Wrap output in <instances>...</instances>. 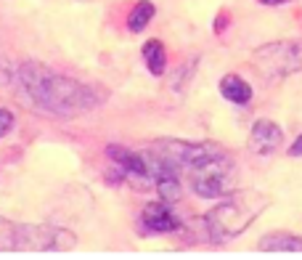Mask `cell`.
Here are the masks:
<instances>
[{
  "label": "cell",
  "instance_id": "cell-1",
  "mask_svg": "<svg viewBox=\"0 0 302 260\" xmlns=\"http://www.w3.org/2000/svg\"><path fill=\"white\" fill-rule=\"evenodd\" d=\"M19 88L37 112L53 117L85 114L104 101V93L93 85L64 77V74H56L40 64H24L19 69Z\"/></svg>",
  "mask_w": 302,
  "mask_h": 260
},
{
  "label": "cell",
  "instance_id": "cell-2",
  "mask_svg": "<svg viewBox=\"0 0 302 260\" xmlns=\"http://www.w3.org/2000/svg\"><path fill=\"white\" fill-rule=\"evenodd\" d=\"M270 205V199L260 191H233L207 212L202 218V231L204 239L212 244H226L231 239H236L238 234H244L247 228L257 221L265 207Z\"/></svg>",
  "mask_w": 302,
  "mask_h": 260
},
{
  "label": "cell",
  "instance_id": "cell-3",
  "mask_svg": "<svg viewBox=\"0 0 302 260\" xmlns=\"http://www.w3.org/2000/svg\"><path fill=\"white\" fill-rule=\"evenodd\" d=\"M254 72L265 80H284L302 72V40L265 43L252 53Z\"/></svg>",
  "mask_w": 302,
  "mask_h": 260
},
{
  "label": "cell",
  "instance_id": "cell-4",
  "mask_svg": "<svg viewBox=\"0 0 302 260\" xmlns=\"http://www.w3.org/2000/svg\"><path fill=\"white\" fill-rule=\"evenodd\" d=\"M188 183L191 191L202 199H223L236 191V167L228 154H223L202 167L188 170Z\"/></svg>",
  "mask_w": 302,
  "mask_h": 260
},
{
  "label": "cell",
  "instance_id": "cell-5",
  "mask_svg": "<svg viewBox=\"0 0 302 260\" xmlns=\"http://www.w3.org/2000/svg\"><path fill=\"white\" fill-rule=\"evenodd\" d=\"M151 151L156 157H162L165 162H170L178 170H194L202 167L210 159L223 157L226 151L215 144H196V141H183V138H159Z\"/></svg>",
  "mask_w": 302,
  "mask_h": 260
},
{
  "label": "cell",
  "instance_id": "cell-6",
  "mask_svg": "<svg viewBox=\"0 0 302 260\" xmlns=\"http://www.w3.org/2000/svg\"><path fill=\"white\" fill-rule=\"evenodd\" d=\"M77 236L67 228L48 226H22L13 231V250L22 252H72Z\"/></svg>",
  "mask_w": 302,
  "mask_h": 260
},
{
  "label": "cell",
  "instance_id": "cell-7",
  "mask_svg": "<svg viewBox=\"0 0 302 260\" xmlns=\"http://www.w3.org/2000/svg\"><path fill=\"white\" fill-rule=\"evenodd\" d=\"M106 154H109L111 162L117 165V170L122 173L125 181L135 183L140 191L154 189V186H151V173H149V159H146V154H143V151H133V149H125V146L111 144V146L106 149Z\"/></svg>",
  "mask_w": 302,
  "mask_h": 260
},
{
  "label": "cell",
  "instance_id": "cell-8",
  "mask_svg": "<svg viewBox=\"0 0 302 260\" xmlns=\"http://www.w3.org/2000/svg\"><path fill=\"white\" fill-rule=\"evenodd\" d=\"M249 151L257 157H270L284 146V130L276 125L273 119H257L249 130Z\"/></svg>",
  "mask_w": 302,
  "mask_h": 260
},
{
  "label": "cell",
  "instance_id": "cell-9",
  "mask_svg": "<svg viewBox=\"0 0 302 260\" xmlns=\"http://www.w3.org/2000/svg\"><path fill=\"white\" fill-rule=\"evenodd\" d=\"M140 226L146 228L149 234H172L180 228V218L175 215V210L170 207V202L159 199L143 207L140 212Z\"/></svg>",
  "mask_w": 302,
  "mask_h": 260
},
{
  "label": "cell",
  "instance_id": "cell-10",
  "mask_svg": "<svg viewBox=\"0 0 302 260\" xmlns=\"http://www.w3.org/2000/svg\"><path fill=\"white\" fill-rule=\"evenodd\" d=\"M257 250L265 255H302V236L289 231H273L257 242Z\"/></svg>",
  "mask_w": 302,
  "mask_h": 260
},
{
  "label": "cell",
  "instance_id": "cell-11",
  "mask_svg": "<svg viewBox=\"0 0 302 260\" xmlns=\"http://www.w3.org/2000/svg\"><path fill=\"white\" fill-rule=\"evenodd\" d=\"M217 88H220V96L226 98L228 104H236V106H247L249 101H252V85L241 77V74H223L220 77V83H217Z\"/></svg>",
  "mask_w": 302,
  "mask_h": 260
},
{
  "label": "cell",
  "instance_id": "cell-12",
  "mask_svg": "<svg viewBox=\"0 0 302 260\" xmlns=\"http://www.w3.org/2000/svg\"><path fill=\"white\" fill-rule=\"evenodd\" d=\"M143 61H146L149 72L154 74V77H159V74H165L167 69V48L162 40H146L143 43Z\"/></svg>",
  "mask_w": 302,
  "mask_h": 260
},
{
  "label": "cell",
  "instance_id": "cell-13",
  "mask_svg": "<svg viewBox=\"0 0 302 260\" xmlns=\"http://www.w3.org/2000/svg\"><path fill=\"white\" fill-rule=\"evenodd\" d=\"M154 13H156V8H154L151 0H138L133 6V11L127 13V29H130V32H143V29L151 24Z\"/></svg>",
  "mask_w": 302,
  "mask_h": 260
},
{
  "label": "cell",
  "instance_id": "cell-14",
  "mask_svg": "<svg viewBox=\"0 0 302 260\" xmlns=\"http://www.w3.org/2000/svg\"><path fill=\"white\" fill-rule=\"evenodd\" d=\"M196 61H199V58H188V64H186V67H183L180 72H175V77H172V88H175V90H178V88H183V85H186L183 80H188V77H191V72H194V67H196Z\"/></svg>",
  "mask_w": 302,
  "mask_h": 260
},
{
  "label": "cell",
  "instance_id": "cell-15",
  "mask_svg": "<svg viewBox=\"0 0 302 260\" xmlns=\"http://www.w3.org/2000/svg\"><path fill=\"white\" fill-rule=\"evenodd\" d=\"M11 128H13V114L8 109H0V138H3Z\"/></svg>",
  "mask_w": 302,
  "mask_h": 260
},
{
  "label": "cell",
  "instance_id": "cell-16",
  "mask_svg": "<svg viewBox=\"0 0 302 260\" xmlns=\"http://www.w3.org/2000/svg\"><path fill=\"white\" fill-rule=\"evenodd\" d=\"M286 154L289 157H302V135H297V138L292 141V146L286 149Z\"/></svg>",
  "mask_w": 302,
  "mask_h": 260
},
{
  "label": "cell",
  "instance_id": "cell-17",
  "mask_svg": "<svg viewBox=\"0 0 302 260\" xmlns=\"http://www.w3.org/2000/svg\"><path fill=\"white\" fill-rule=\"evenodd\" d=\"M257 3H263V6H286V3H292V0H257Z\"/></svg>",
  "mask_w": 302,
  "mask_h": 260
},
{
  "label": "cell",
  "instance_id": "cell-18",
  "mask_svg": "<svg viewBox=\"0 0 302 260\" xmlns=\"http://www.w3.org/2000/svg\"><path fill=\"white\" fill-rule=\"evenodd\" d=\"M226 19H228L226 13H220V16H217V22H215V32H220V29L226 27Z\"/></svg>",
  "mask_w": 302,
  "mask_h": 260
}]
</instances>
